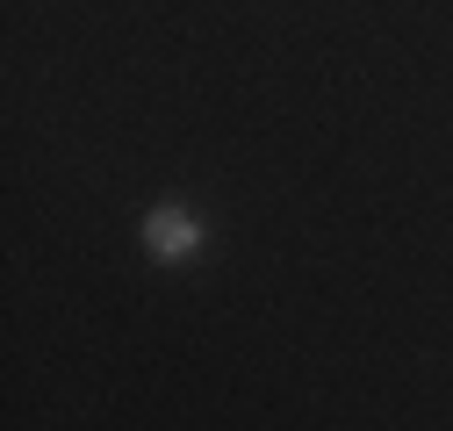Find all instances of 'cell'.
<instances>
[{
  "instance_id": "cell-1",
  "label": "cell",
  "mask_w": 453,
  "mask_h": 431,
  "mask_svg": "<svg viewBox=\"0 0 453 431\" xmlns=\"http://www.w3.org/2000/svg\"><path fill=\"white\" fill-rule=\"evenodd\" d=\"M144 245L158 252V259H188L195 245H202V223L188 208H151V223H144Z\"/></svg>"
}]
</instances>
